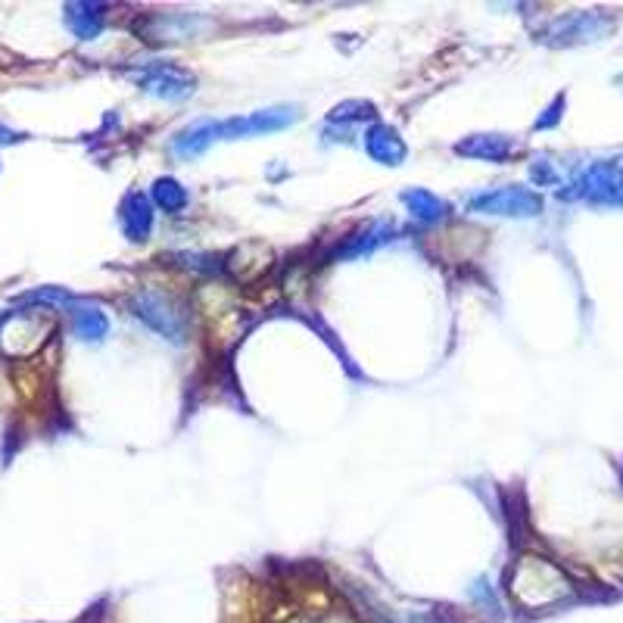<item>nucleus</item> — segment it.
<instances>
[{
  "label": "nucleus",
  "instance_id": "nucleus-1",
  "mask_svg": "<svg viewBox=\"0 0 623 623\" xmlns=\"http://www.w3.org/2000/svg\"><path fill=\"white\" fill-rule=\"evenodd\" d=\"M296 122V106H272V110H259L250 116H234V119H200L175 134L172 153L181 159H194L206 153L219 141L234 138H253V134H272L281 128H290Z\"/></svg>",
  "mask_w": 623,
  "mask_h": 623
},
{
  "label": "nucleus",
  "instance_id": "nucleus-2",
  "mask_svg": "<svg viewBox=\"0 0 623 623\" xmlns=\"http://www.w3.org/2000/svg\"><path fill=\"white\" fill-rule=\"evenodd\" d=\"M511 595L518 599L524 608H549V605H558L564 599H571L574 595V586L567 580L558 567L546 558H521L514 564L511 571Z\"/></svg>",
  "mask_w": 623,
  "mask_h": 623
},
{
  "label": "nucleus",
  "instance_id": "nucleus-3",
  "mask_svg": "<svg viewBox=\"0 0 623 623\" xmlns=\"http://www.w3.org/2000/svg\"><path fill=\"white\" fill-rule=\"evenodd\" d=\"M128 309L138 315L150 331L159 337H166L169 343H184L191 334V324H187V312L172 300L169 293L162 290H141L128 300Z\"/></svg>",
  "mask_w": 623,
  "mask_h": 623
},
{
  "label": "nucleus",
  "instance_id": "nucleus-4",
  "mask_svg": "<svg viewBox=\"0 0 623 623\" xmlns=\"http://www.w3.org/2000/svg\"><path fill=\"white\" fill-rule=\"evenodd\" d=\"M138 85L150 94V97H159V100H187L194 91H197V78L194 72H187L184 66L178 63H169V60H162V63H150L147 69H141L138 75Z\"/></svg>",
  "mask_w": 623,
  "mask_h": 623
},
{
  "label": "nucleus",
  "instance_id": "nucleus-5",
  "mask_svg": "<svg viewBox=\"0 0 623 623\" xmlns=\"http://www.w3.org/2000/svg\"><path fill=\"white\" fill-rule=\"evenodd\" d=\"M543 200L536 194L524 191V187H496V191L474 194L468 200V212H483V215H508V219H527V215H539Z\"/></svg>",
  "mask_w": 623,
  "mask_h": 623
},
{
  "label": "nucleus",
  "instance_id": "nucleus-6",
  "mask_svg": "<svg viewBox=\"0 0 623 623\" xmlns=\"http://www.w3.org/2000/svg\"><path fill=\"white\" fill-rule=\"evenodd\" d=\"M365 150L374 162H381V166H390V169L402 166V162L409 159V147L399 138V131L384 122H374L365 131Z\"/></svg>",
  "mask_w": 623,
  "mask_h": 623
},
{
  "label": "nucleus",
  "instance_id": "nucleus-7",
  "mask_svg": "<svg viewBox=\"0 0 623 623\" xmlns=\"http://www.w3.org/2000/svg\"><path fill=\"white\" fill-rule=\"evenodd\" d=\"M119 219H122V231H125L128 240L144 243L150 237V231H153V203H150V197H144L138 191L128 194L122 200Z\"/></svg>",
  "mask_w": 623,
  "mask_h": 623
},
{
  "label": "nucleus",
  "instance_id": "nucleus-8",
  "mask_svg": "<svg viewBox=\"0 0 623 623\" xmlns=\"http://www.w3.org/2000/svg\"><path fill=\"white\" fill-rule=\"evenodd\" d=\"M455 153L480 162H505L514 153V141L505 134H471L462 144H455Z\"/></svg>",
  "mask_w": 623,
  "mask_h": 623
},
{
  "label": "nucleus",
  "instance_id": "nucleus-9",
  "mask_svg": "<svg viewBox=\"0 0 623 623\" xmlns=\"http://www.w3.org/2000/svg\"><path fill=\"white\" fill-rule=\"evenodd\" d=\"M106 7L103 4H69L66 7V25H69V32L81 41H94L103 29V13Z\"/></svg>",
  "mask_w": 623,
  "mask_h": 623
},
{
  "label": "nucleus",
  "instance_id": "nucleus-10",
  "mask_svg": "<svg viewBox=\"0 0 623 623\" xmlns=\"http://www.w3.org/2000/svg\"><path fill=\"white\" fill-rule=\"evenodd\" d=\"M390 234H393V228H390L387 222H371V225H365L362 231L352 234V237L343 243V247L337 250V256L349 259V256L371 253L374 247H381V243H387V240H390Z\"/></svg>",
  "mask_w": 623,
  "mask_h": 623
},
{
  "label": "nucleus",
  "instance_id": "nucleus-11",
  "mask_svg": "<svg viewBox=\"0 0 623 623\" xmlns=\"http://www.w3.org/2000/svg\"><path fill=\"white\" fill-rule=\"evenodd\" d=\"M402 203H405V209L412 212V219H418V222H440L443 215L449 212V206L437 194L424 191V187H412V191H405Z\"/></svg>",
  "mask_w": 623,
  "mask_h": 623
},
{
  "label": "nucleus",
  "instance_id": "nucleus-12",
  "mask_svg": "<svg viewBox=\"0 0 623 623\" xmlns=\"http://www.w3.org/2000/svg\"><path fill=\"white\" fill-rule=\"evenodd\" d=\"M72 328H75V337L85 340V343H100L106 334H110V318H106L100 309L94 306H85V309H75L72 315Z\"/></svg>",
  "mask_w": 623,
  "mask_h": 623
},
{
  "label": "nucleus",
  "instance_id": "nucleus-13",
  "mask_svg": "<svg viewBox=\"0 0 623 623\" xmlns=\"http://www.w3.org/2000/svg\"><path fill=\"white\" fill-rule=\"evenodd\" d=\"M150 200L156 209L162 212H169V215H178L184 206H187V191H184V184L175 181V178H156L153 187H150Z\"/></svg>",
  "mask_w": 623,
  "mask_h": 623
},
{
  "label": "nucleus",
  "instance_id": "nucleus-14",
  "mask_svg": "<svg viewBox=\"0 0 623 623\" xmlns=\"http://www.w3.org/2000/svg\"><path fill=\"white\" fill-rule=\"evenodd\" d=\"M371 116H374V103H368V100H346L328 116V122H334V125H356V122H365Z\"/></svg>",
  "mask_w": 623,
  "mask_h": 623
},
{
  "label": "nucleus",
  "instance_id": "nucleus-15",
  "mask_svg": "<svg viewBox=\"0 0 623 623\" xmlns=\"http://www.w3.org/2000/svg\"><path fill=\"white\" fill-rule=\"evenodd\" d=\"M19 303H44V306H53V309H63L72 303V293L63 290V287H41V290H32V293H22Z\"/></svg>",
  "mask_w": 623,
  "mask_h": 623
},
{
  "label": "nucleus",
  "instance_id": "nucleus-16",
  "mask_svg": "<svg viewBox=\"0 0 623 623\" xmlns=\"http://www.w3.org/2000/svg\"><path fill=\"white\" fill-rule=\"evenodd\" d=\"M25 138V134H19V131H13V128H4L0 125V144H19Z\"/></svg>",
  "mask_w": 623,
  "mask_h": 623
},
{
  "label": "nucleus",
  "instance_id": "nucleus-17",
  "mask_svg": "<svg viewBox=\"0 0 623 623\" xmlns=\"http://www.w3.org/2000/svg\"><path fill=\"white\" fill-rule=\"evenodd\" d=\"M4 321H7V315H0V324H4Z\"/></svg>",
  "mask_w": 623,
  "mask_h": 623
}]
</instances>
